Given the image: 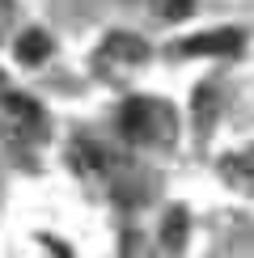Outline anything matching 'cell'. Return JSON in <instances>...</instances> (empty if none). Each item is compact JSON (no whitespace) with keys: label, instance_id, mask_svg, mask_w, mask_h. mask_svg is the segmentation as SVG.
<instances>
[{"label":"cell","instance_id":"4","mask_svg":"<svg viewBox=\"0 0 254 258\" xmlns=\"http://www.w3.org/2000/svg\"><path fill=\"white\" fill-rule=\"evenodd\" d=\"M51 55V38L42 34V30H26V34L17 38V59L21 63H42Z\"/></svg>","mask_w":254,"mask_h":258},{"label":"cell","instance_id":"7","mask_svg":"<svg viewBox=\"0 0 254 258\" xmlns=\"http://www.w3.org/2000/svg\"><path fill=\"white\" fill-rule=\"evenodd\" d=\"M182 237H186V212L178 208V212H169V220H165V245H169V250H178Z\"/></svg>","mask_w":254,"mask_h":258},{"label":"cell","instance_id":"3","mask_svg":"<svg viewBox=\"0 0 254 258\" xmlns=\"http://www.w3.org/2000/svg\"><path fill=\"white\" fill-rule=\"evenodd\" d=\"M102 55H110L119 63H136V59H144V42L132 38V34H114V38L102 42Z\"/></svg>","mask_w":254,"mask_h":258},{"label":"cell","instance_id":"1","mask_svg":"<svg viewBox=\"0 0 254 258\" xmlns=\"http://www.w3.org/2000/svg\"><path fill=\"white\" fill-rule=\"evenodd\" d=\"M119 132L136 144H174L178 136V119L165 102H153V98H132L119 110Z\"/></svg>","mask_w":254,"mask_h":258},{"label":"cell","instance_id":"5","mask_svg":"<svg viewBox=\"0 0 254 258\" xmlns=\"http://www.w3.org/2000/svg\"><path fill=\"white\" fill-rule=\"evenodd\" d=\"M5 110L13 114V119L21 123V127H42V106L38 102H26V98H17V93H5Z\"/></svg>","mask_w":254,"mask_h":258},{"label":"cell","instance_id":"6","mask_svg":"<svg viewBox=\"0 0 254 258\" xmlns=\"http://www.w3.org/2000/svg\"><path fill=\"white\" fill-rule=\"evenodd\" d=\"M225 178H229V182H241V186H254V148L233 153V157L225 161Z\"/></svg>","mask_w":254,"mask_h":258},{"label":"cell","instance_id":"2","mask_svg":"<svg viewBox=\"0 0 254 258\" xmlns=\"http://www.w3.org/2000/svg\"><path fill=\"white\" fill-rule=\"evenodd\" d=\"M241 30H204V34H190L182 42H174L178 55H237L241 51Z\"/></svg>","mask_w":254,"mask_h":258},{"label":"cell","instance_id":"8","mask_svg":"<svg viewBox=\"0 0 254 258\" xmlns=\"http://www.w3.org/2000/svg\"><path fill=\"white\" fill-rule=\"evenodd\" d=\"M153 9H157L165 21H182L190 9H195V0H153Z\"/></svg>","mask_w":254,"mask_h":258}]
</instances>
